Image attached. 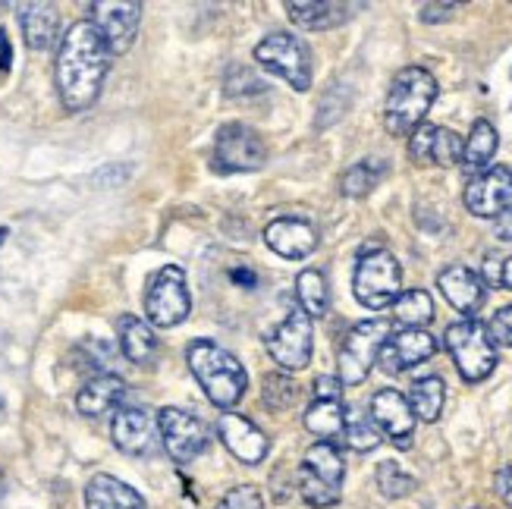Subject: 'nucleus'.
I'll return each instance as SVG.
<instances>
[{
  "mask_svg": "<svg viewBox=\"0 0 512 509\" xmlns=\"http://www.w3.org/2000/svg\"><path fill=\"white\" fill-rule=\"evenodd\" d=\"M107 70H110V51L101 32L92 26V19L73 22V26L66 29V35L60 38L57 63H54L60 104L70 110V114L88 110L101 95Z\"/></svg>",
  "mask_w": 512,
  "mask_h": 509,
  "instance_id": "1",
  "label": "nucleus"
},
{
  "mask_svg": "<svg viewBox=\"0 0 512 509\" xmlns=\"http://www.w3.org/2000/svg\"><path fill=\"white\" fill-rule=\"evenodd\" d=\"M186 359L195 381L202 384V390L217 409H233L246 396L249 374L224 346H217L214 340H192L186 349Z\"/></svg>",
  "mask_w": 512,
  "mask_h": 509,
  "instance_id": "2",
  "label": "nucleus"
},
{
  "mask_svg": "<svg viewBox=\"0 0 512 509\" xmlns=\"http://www.w3.org/2000/svg\"><path fill=\"white\" fill-rule=\"evenodd\" d=\"M434 98H437V79L425 66H406L403 73H396L384 107V123L390 136H412L425 123Z\"/></svg>",
  "mask_w": 512,
  "mask_h": 509,
  "instance_id": "3",
  "label": "nucleus"
},
{
  "mask_svg": "<svg viewBox=\"0 0 512 509\" xmlns=\"http://www.w3.org/2000/svg\"><path fill=\"white\" fill-rule=\"evenodd\" d=\"M343 478H346V462L337 444L318 440V444H311L305 450L299 466V494L308 506L327 509L333 503H340Z\"/></svg>",
  "mask_w": 512,
  "mask_h": 509,
  "instance_id": "4",
  "label": "nucleus"
},
{
  "mask_svg": "<svg viewBox=\"0 0 512 509\" xmlns=\"http://www.w3.org/2000/svg\"><path fill=\"white\" fill-rule=\"evenodd\" d=\"M443 343H447L450 356H453V362H456V368L462 374V381H469V384L491 378L497 362H500L491 334H487V327L481 321H475V318L450 324Z\"/></svg>",
  "mask_w": 512,
  "mask_h": 509,
  "instance_id": "5",
  "label": "nucleus"
},
{
  "mask_svg": "<svg viewBox=\"0 0 512 509\" xmlns=\"http://www.w3.org/2000/svg\"><path fill=\"white\" fill-rule=\"evenodd\" d=\"M352 293L371 312L393 305L396 296L403 293V268L387 249H368L355 264Z\"/></svg>",
  "mask_w": 512,
  "mask_h": 509,
  "instance_id": "6",
  "label": "nucleus"
},
{
  "mask_svg": "<svg viewBox=\"0 0 512 509\" xmlns=\"http://www.w3.org/2000/svg\"><path fill=\"white\" fill-rule=\"evenodd\" d=\"M387 337H390V321H384V318L362 321L349 330L340 346V362H337L343 387H359L368 378Z\"/></svg>",
  "mask_w": 512,
  "mask_h": 509,
  "instance_id": "7",
  "label": "nucleus"
},
{
  "mask_svg": "<svg viewBox=\"0 0 512 509\" xmlns=\"http://www.w3.org/2000/svg\"><path fill=\"white\" fill-rule=\"evenodd\" d=\"M192 312V296L186 286V274L167 264L148 280L145 290V315L154 327H176L183 324Z\"/></svg>",
  "mask_w": 512,
  "mask_h": 509,
  "instance_id": "8",
  "label": "nucleus"
},
{
  "mask_svg": "<svg viewBox=\"0 0 512 509\" xmlns=\"http://www.w3.org/2000/svg\"><path fill=\"white\" fill-rule=\"evenodd\" d=\"M255 60L264 66L267 73L286 79L296 92H308L311 88V54L305 41L289 35V32H274L264 41H258Z\"/></svg>",
  "mask_w": 512,
  "mask_h": 509,
  "instance_id": "9",
  "label": "nucleus"
},
{
  "mask_svg": "<svg viewBox=\"0 0 512 509\" xmlns=\"http://www.w3.org/2000/svg\"><path fill=\"white\" fill-rule=\"evenodd\" d=\"M158 431H161V447L167 450L173 462H180V466L198 459L211 444V431L202 418L176 406H167L158 412Z\"/></svg>",
  "mask_w": 512,
  "mask_h": 509,
  "instance_id": "10",
  "label": "nucleus"
},
{
  "mask_svg": "<svg viewBox=\"0 0 512 509\" xmlns=\"http://www.w3.org/2000/svg\"><path fill=\"white\" fill-rule=\"evenodd\" d=\"M267 148L261 136L246 123H227L217 129L214 142V170L220 173H249L264 167Z\"/></svg>",
  "mask_w": 512,
  "mask_h": 509,
  "instance_id": "11",
  "label": "nucleus"
},
{
  "mask_svg": "<svg viewBox=\"0 0 512 509\" xmlns=\"http://www.w3.org/2000/svg\"><path fill=\"white\" fill-rule=\"evenodd\" d=\"M315 349V327L302 308H293L267 337V352L283 371H302Z\"/></svg>",
  "mask_w": 512,
  "mask_h": 509,
  "instance_id": "12",
  "label": "nucleus"
},
{
  "mask_svg": "<svg viewBox=\"0 0 512 509\" xmlns=\"http://www.w3.org/2000/svg\"><path fill=\"white\" fill-rule=\"evenodd\" d=\"M88 10H92V26L101 32L110 57L126 54L139 35V22H142L139 0H95V4H88Z\"/></svg>",
  "mask_w": 512,
  "mask_h": 509,
  "instance_id": "13",
  "label": "nucleus"
},
{
  "mask_svg": "<svg viewBox=\"0 0 512 509\" xmlns=\"http://www.w3.org/2000/svg\"><path fill=\"white\" fill-rule=\"evenodd\" d=\"M110 437H114L117 450H123L126 456H154L161 450L158 418L139 406L117 409L114 425H110Z\"/></svg>",
  "mask_w": 512,
  "mask_h": 509,
  "instance_id": "14",
  "label": "nucleus"
},
{
  "mask_svg": "<svg viewBox=\"0 0 512 509\" xmlns=\"http://www.w3.org/2000/svg\"><path fill=\"white\" fill-rule=\"evenodd\" d=\"M371 422L377 425L381 437L393 440V447H399V450L412 447V434H415L418 418L412 415L409 400L399 390L387 387V390H377L371 396Z\"/></svg>",
  "mask_w": 512,
  "mask_h": 509,
  "instance_id": "15",
  "label": "nucleus"
},
{
  "mask_svg": "<svg viewBox=\"0 0 512 509\" xmlns=\"http://www.w3.org/2000/svg\"><path fill=\"white\" fill-rule=\"evenodd\" d=\"M465 208L475 217H500L512 208V170L487 167L465 186Z\"/></svg>",
  "mask_w": 512,
  "mask_h": 509,
  "instance_id": "16",
  "label": "nucleus"
},
{
  "mask_svg": "<svg viewBox=\"0 0 512 509\" xmlns=\"http://www.w3.org/2000/svg\"><path fill=\"white\" fill-rule=\"evenodd\" d=\"M217 434L220 444H224L236 459H242L246 466H258L264 462L267 450H271V440L267 434L252 422V418L239 415V412H224L217 418Z\"/></svg>",
  "mask_w": 512,
  "mask_h": 509,
  "instance_id": "17",
  "label": "nucleus"
},
{
  "mask_svg": "<svg viewBox=\"0 0 512 509\" xmlns=\"http://www.w3.org/2000/svg\"><path fill=\"white\" fill-rule=\"evenodd\" d=\"M409 158L415 164H437V167H453L462 161V139L447 126H431L421 123L412 139H409Z\"/></svg>",
  "mask_w": 512,
  "mask_h": 509,
  "instance_id": "18",
  "label": "nucleus"
},
{
  "mask_svg": "<svg viewBox=\"0 0 512 509\" xmlns=\"http://www.w3.org/2000/svg\"><path fill=\"white\" fill-rule=\"evenodd\" d=\"M437 352V340L428 334V330H418V327H406L399 334L387 337L384 349H381V359L387 374H399V371H409L421 362H428Z\"/></svg>",
  "mask_w": 512,
  "mask_h": 509,
  "instance_id": "19",
  "label": "nucleus"
},
{
  "mask_svg": "<svg viewBox=\"0 0 512 509\" xmlns=\"http://www.w3.org/2000/svg\"><path fill=\"white\" fill-rule=\"evenodd\" d=\"M264 242L280 258L296 261V258H308L318 249V230L302 217H277L264 227Z\"/></svg>",
  "mask_w": 512,
  "mask_h": 509,
  "instance_id": "20",
  "label": "nucleus"
},
{
  "mask_svg": "<svg viewBox=\"0 0 512 509\" xmlns=\"http://www.w3.org/2000/svg\"><path fill=\"white\" fill-rule=\"evenodd\" d=\"M437 286H440L443 299H447L465 318H475L481 312L484 299H487L484 280L472 268H465V264H453V268L440 271Z\"/></svg>",
  "mask_w": 512,
  "mask_h": 509,
  "instance_id": "21",
  "label": "nucleus"
},
{
  "mask_svg": "<svg viewBox=\"0 0 512 509\" xmlns=\"http://www.w3.org/2000/svg\"><path fill=\"white\" fill-rule=\"evenodd\" d=\"M352 10H355L352 4H340V0H321V4H315V0H289L286 4L289 19L308 32L337 29L352 16Z\"/></svg>",
  "mask_w": 512,
  "mask_h": 509,
  "instance_id": "22",
  "label": "nucleus"
},
{
  "mask_svg": "<svg viewBox=\"0 0 512 509\" xmlns=\"http://www.w3.org/2000/svg\"><path fill=\"white\" fill-rule=\"evenodd\" d=\"M85 509H148L145 497L114 475H95L85 484Z\"/></svg>",
  "mask_w": 512,
  "mask_h": 509,
  "instance_id": "23",
  "label": "nucleus"
},
{
  "mask_svg": "<svg viewBox=\"0 0 512 509\" xmlns=\"http://www.w3.org/2000/svg\"><path fill=\"white\" fill-rule=\"evenodd\" d=\"M123 396H126L123 378H117V374H98V378L82 384V390L76 396V409L85 418H101L104 412L117 409Z\"/></svg>",
  "mask_w": 512,
  "mask_h": 509,
  "instance_id": "24",
  "label": "nucleus"
},
{
  "mask_svg": "<svg viewBox=\"0 0 512 509\" xmlns=\"http://www.w3.org/2000/svg\"><path fill=\"white\" fill-rule=\"evenodd\" d=\"M19 26L32 51H48L60 32V13L54 4H22Z\"/></svg>",
  "mask_w": 512,
  "mask_h": 509,
  "instance_id": "25",
  "label": "nucleus"
},
{
  "mask_svg": "<svg viewBox=\"0 0 512 509\" xmlns=\"http://www.w3.org/2000/svg\"><path fill=\"white\" fill-rule=\"evenodd\" d=\"M117 337H120V352L132 365H151L154 356H158V337H154V330L142 318L123 315L117 321Z\"/></svg>",
  "mask_w": 512,
  "mask_h": 509,
  "instance_id": "26",
  "label": "nucleus"
},
{
  "mask_svg": "<svg viewBox=\"0 0 512 509\" xmlns=\"http://www.w3.org/2000/svg\"><path fill=\"white\" fill-rule=\"evenodd\" d=\"M497 145H500V139H497L494 123L491 120H475V126L469 132V142H462V164H465V170H472V173L484 170L487 164L494 161Z\"/></svg>",
  "mask_w": 512,
  "mask_h": 509,
  "instance_id": "27",
  "label": "nucleus"
},
{
  "mask_svg": "<svg viewBox=\"0 0 512 509\" xmlns=\"http://www.w3.org/2000/svg\"><path fill=\"white\" fill-rule=\"evenodd\" d=\"M305 428L321 440H330V444H333V437H343L346 431L343 400H315L305 412Z\"/></svg>",
  "mask_w": 512,
  "mask_h": 509,
  "instance_id": "28",
  "label": "nucleus"
},
{
  "mask_svg": "<svg viewBox=\"0 0 512 509\" xmlns=\"http://www.w3.org/2000/svg\"><path fill=\"white\" fill-rule=\"evenodd\" d=\"M443 403H447V384L440 378H418L409 390V406H412V415L421 418V422H437L440 412H443Z\"/></svg>",
  "mask_w": 512,
  "mask_h": 509,
  "instance_id": "29",
  "label": "nucleus"
},
{
  "mask_svg": "<svg viewBox=\"0 0 512 509\" xmlns=\"http://www.w3.org/2000/svg\"><path fill=\"white\" fill-rule=\"evenodd\" d=\"M296 296H299V308L308 318H321L330 308V290H327V277L315 268H308L299 274L296 280Z\"/></svg>",
  "mask_w": 512,
  "mask_h": 509,
  "instance_id": "30",
  "label": "nucleus"
},
{
  "mask_svg": "<svg viewBox=\"0 0 512 509\" xmlns=\"http://www.w3.org/2000/svg\"><path fill=\"white\" fill-rule=\"evenodd\" d=\"M393 318L406 327L425 330V324L434 321V302L425 290H406V293H399L393 302Z\"/></svg>",
  "mask_w": 512,
  "mask_h": 509,
  "instance_id": "31",
  "label": "nucleus"
},
{
  "mask_svg": "<svg viewBox=\"0 0 512 509\" xmlns=\"http://www.w3.org/2000/svg\"><path fill=\"white\" fill-rule=\"evenodd\" d=\"M387 164L384 161H377V158H365L359 164H352L346 173H343V180H340V192L346 198H362L368 195L377 183H381V176H384Z\"/></svg>",
  "mask_w": 512,
  "mask_h": 509,
  "instance_id": "32",
  "label": "nucleus"
},
{
  "mask_svg": "<svg viewBox=\"0 0 512 509\" xmlns=\"http://www.w3.org/2000/svg\"><path fill=\"white\" fill-rule=\"evenodd\" d=\"M346 444L355 450V453H371L381 444V431L371 422V415H359V412H346Z\"/></svg>",
  "mask_w": 512,
  "mask_h": 509,
  "instance_id": "33",
  "label": "nucleus"
},
{
  "mask_svg": "<svg viewBox=\"0 0 512 509\" xmlns=\"http://www.w3.org/2000/svg\"><path fill=\"white\" fill-rule=\"evenodd\" d=\"M261 400L267 409H274V412H283L289 409L296 400H299V384L293 378H286V374H267L264 378V390H261Z\"/></svg>",
  "mask_w": 512,
  "mask_h": 509,
  "instance_id": "34",
  "label": "nucleus"
},
{
  "mask_svg": "<svg viewBox=\"0 0 512 509\" xmlns=\"http://www.w3.org/2000/svg\"><path fill=\"white\" fill-rule=\"evenodd\" d=\"M377 488H381L384 497L399 500V497H409L415 491V478L409 472H403V466H399V462L387 459V462H381V466H377Z\"/></svg>",
  "mask_w": 512,
  "mask_h": 509,
  "instance_id": "35",
  "label": "nucleus"
},
{
  "mask_svg": "<svg viewBox=\"0 0 512 509\" xmlns=\"http://www.w3.org/2000/svg\"><path fill=\"white\" fill-rule=\"evenodd\" d=\"M227 95L230 98H246V95H258V92H264V82L249 70V66H230V73H227Z\"/></svg>",
  "mask_w": 512,
  "mask_h": 509,
  "instance_id": "36",
  "label": "nucleus"
},
{
  "mask_svg": "<svg viewBox=\"0 0 512 509\" xmlns=\"http://www.w3.org/2000/svg\"><path fill=\"white\" fill-rule=\"evenodd\" d=\"M217 509H264V497L252 484H239L224 494V500L217 503Z\"/></svg>",
  "mask_w": 512,
  "mask_h": 509,
  "instance_id": "37",
  "label": "nucleus"
},
{
  "mask_svg": "<svg viewBox=\"0 0 512 509\" xmlns=\"http://www.w3.org/2000/svg\"><path fill=\"white\" fill-rule=\"evenodd\" d=\"M484 277L491 280L494 286H503V290H512V255L509 258H503V261H497V258H491L484 264Z\"/></svg>",
  "mask_w": 512,
  "mask_h": 509,
  "instance_id": "38",
  "label": "nucleus"
},
{
  "mask_svg": "<svg viewBox=\"0 0 512 509\" xmlns=\"http://www.w3.org/2000/svg\"><path fill=\"white\" fill-rule=\"evenodd\" d=\"M487 334H491V340L503 343V346H512V305L500 308V312L494 315L491 327H487Z\"/></svg>",
  "mask_w": 512,
  "mask_h": 509,
  "instance_id": "39",
  "label": "nucleus"
},
{
  "mask_svg": "<svg viewBox=\"0 0 512 509\" xmlns=\"http://www.w3.org/2000/svg\"><path fill=\"white\" fill-rule=\"evenodd\" d=\"M315 400H343V384H340V378H330V374L318 378L315 381Z\"/></svg>",
  "mask_w": 512,
  "mask_h": 509,
  "instance_id": "40",
  "label": "nucleus"
},
{
  "mask_svg": "<svg viewBox=\"0 0 512 509\" xmlns=\"http://www.w3.org/2000/svg\"><path fill=\"white\" fill-rule=\"evenodd\" d=\"M459 7L456 4H425L421 7V19L425 22H443V19H450Z\"/></svg>",
  "mask_w": 512,
  "mask_h": 509,
  "instance_id": "41",
  "label": "nucleus"
},
{
  "mask_svg": "<svg viewBox=\"0 0 512 509\" xmlns=\"http://www.w3.org/2000/svg\"><path fill=\"white\" fill-rule=\"evenodd\" d=\"M494 488H497L500 500H503L506 506H512V466H503V469L497 472V478H494Z\"/></svg>",
  "mask_w": 512,
  "mask_h": 509,
  "instance_id": "42",
  "label": "nucleus"
},
{
  "mask_svg": "<svg viewBox=\"0 0 512 509\" xmlns=\"http://www.w3.org/2000/svg\"><path fill=\"white\" fill-rule=\"evenodd\" d=\"M10 60H13V51H10V38H7V32L0 29V73H10Z\"/></svg>",
  "mask_w": 512,
  "mask_h": 509,
  "instance_id": "43",
  "label": "nucleus"
},
{
  "mask_svg": "<svg viewBox=\"0 0 512 509\" xmlns=\"http://www.w3.org/2000/svg\"><path fill=\"white\" fill-rule=\"evenodd\" d=\"M230 277H233V283H246V290H255V283H258V277L249 268H233Z\"/></svg>",
  "mask_w": 512,
  "mask_h": 509,
  "instance_id": "44",
  "label": "nucleus"
},
{
  "mask_svg": "<svg viewBox=\"0 0 512 509\" xmlns=\"http://www.w3.org/2000/svg\"><path fill=\"white\" fill-rule=\"evenodd\" d=\"M497 236L506 239V242H512V208L497 217Z\"/></svg>",
  "mask_w": 512,
  "mask_h": 509,
  "instance_id": "45",
  "label": "nucleus"
},
{
  "mask_svg": "<svg viewBox=\"0 0 512 509\" xmlns=\"http://www.w3.org/2000/svg\"><path fill=\"white\" fill-rule=\"evenodd\" d=\"M4 239H7V230H4V227H0V242H4Z\"/></svg>",
  "mask_w": 512,
  "mask_h": 509,
  "instance_id": "46",
  "label": "nucleus"
}]
</instances>
